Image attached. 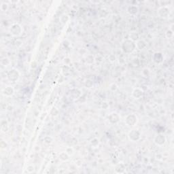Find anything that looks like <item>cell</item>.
<instances>
[{
  "label": "cell",
  "instance_id": "8fae6325",
  "mask_svg": "<svg viewBox=\"0 0 174 174\" xmlns=\"http://www.w3.org/2000/svg\"><path fill=\"white\" fill-rule=\"evenodd\" d=\"M132 95H133V97L135 98V99H139L143 97V95H144V91H143L142 89H141V88H135V89L133 90V92H132Z\"/></svg>",
  "mask_w": 174,
  "mask_h": 174
},
{
  "label": "cell",
  "instance_id": "30bf717a",
  "mask_svg": "<svg viewBox=\"0 0 174 174\" xmlns=\"http://www.w3.org/2000/svg\"><path fill=\"white\" fill-rule=\"evenodd\" d=\"M2 92L3 95L6 97H12L14 94V89L12 86H8L3 88Z\"/></svg>",
  "mask_w": 174,
  "mask_h": 174
},
{
  "label": "cell",
  "instance_id": "2e32d148",
  "mask_svg": "<svg viewBox=\"0 0 174 174\" xmlns=\"http://www.w3.org/2000/svg\"><path fill=\"white\" fill-rule=\"evenodd\" d=\"M130 39L133 41H135L139 40V35L137 33L133 32L130 35Z\"/></svg>",
  "mask_w": 174,
  "mask_h": 174
},
{
  "label": "cell",
  "instance_id": "3957f363",
  "mask_svg": "<svg viewBox=\"0 0 174 174\" xmlns=\"http://www.w3.org/2000/svg\"><path fill=\"white\" fill-rule=\"evenodd\" d=\"M8 79L9 81H10L11 82H15L19 80L20 77V73L16 69H12V70H10L8 74Z\"/></svg>",
  "mask_w": 174,
  "mask_h": 174
},
{
  "label": "cell",
  "instance_id": "5b68a950",
  "mask_svg": "<svg viewBox=\"0 0 174 174\" xmlns=\"http://www.w3.org/2000/svg\"><path fill=\"white\" fill-rule=\"evenodd\" d=\"M141 133L138 130L133 129L131 130L128 133V138L130 141H136L139 140L140 139Z\"/></svg>",
  "mask_w": 174,
  "mask_h": 174
},
{
  "label": "cell",
  "instance_id": "9c48e42d",
  "mask_svg": "<svg viewBox=\"0 0 174 174\" xmlns=\"http://www.w3.org/2000/svg\"><path fill=\"white\" fill-rule=\"evenodd\" d=\"M159 15L162 18H167L169 15V10L167 7H161L158 11Z\"/></svg>",
  "mask_w": 174,
  "mask_h": 174
},
{
  "label": "cell",
  "instance_id": "6da1fadb",
  "mask_svg": "<svg viewBox=\"0 0 174 174\" xmlns=\"http://www.w3.org/2000/svg\"><path fill=\"white\" fill-rule=\"evenodd\" d=\"M136 48V45L134 41L130 39H126L123 41L122 44V49L123 52L126 53H130Z\"/></svg>",
  "mask_w": 174,
  "mask_h": 174
},
{
  "label": "cell",
  "instance_id": "e0dca14e",
  "mask_svg": "<svg viewBox=\"0 0 174 174\" xmlns=\"http://www.w3.org/2000/svg\"><path fill=\"white\" fill-rule=\"evenodd\" d=\"M65 152H66V153L68 154V155L70 156H72L74 155V149L72 148H71V147H68V148H66V150H65Z\"/></svg>",
  "mask_w": 174,
  "mask_h": 174
},
{
  "label": "cell",
  "instance_id": "ac0fdd59",
  "mask_svg": "<svg viewBox=\"0 0 174 174\" xmlns=\"http://www.w3.org/2000/svg\"><path fill=\"white\" fill-rule=\"evenodd\" d=\"M8 5L5 3H2L1 5V10L3 11V12H5L7 10H8Z\"/></svg>",
  "mask_w": 174,
  "mask_h": 174
},
{
  "label": "cell",
  "instance_id": "52a82bcc",
  "mask_svg": "<svg viewBox=\"0 0 174 174\" xmlns=\"http://www.w3.org/2000/svg\"><path fill=\"white\" fill-rule=\"evenodd\" d=\"M163 59H164V57H163V54L161 52H155V54H153V57H152V60L153 61L157 64H159V63H161L163 61Z\"/></svg>",
  "mask_w": 174,
  "mask_h": 174
},
{
  "label": "cell",
  "instance_id": "7a4b0ae2",
  "mask_svg": "<svg viewBox=\"0 0 174 174\" xmlns=\"http://www.w3.org/2000/svg\"><path fill=\"white\" fill-rule=\"evenodd\" d=\"M22 32H23V28L18 23H14L11 25L10 28V33L11 35L14 36V37H18L21 35Z\"/></svg>",
  "mask_w": 174,
  "mask_h": 174
},
{
  "label": "cell",
  "instance_id": "5bb4252c",
  "mask_svg": "<svg viewBox=\"0 0 174 174\" xmlns=\"http://www.w3.org/2000/svg\"><path fill=\"white\" fill-rule=\"evenodd\" d=\"M59 159L63 161H67L70 159V156L66 153V152H63L59 155Z\"/></svg>",
  "mask_w": 174,
  "mask_h": 174
},
{
  "label": "cell",
  "instance_id": "9a60e30c",
  "mask_svg": "<svg viewBox=\"0 0 174 174\" xmlns=\"http://www.w3.org/2000/svg\"><path fill=\"white\" fill-rule=\"evenodd\" d=\"M1 63L3 67H7L10 64V59H8V58L4 57V58H3L2 59H1Z\"/></svg>",
  "mask_w": 174,
  "mask_h": 174
},
{
  "label": "cell",
  "instance_id": "ba28073f",
  "mask_svg": "<svg viewBox=\"0 0 174 174\" xmlns=\"http://www.w3.org/2000/svg\"><path fill=\"white\" fill-rule=\"evenodd\" d=\"M120 116L116 112H112L110 114V116H108V120L112 124H116L119 122L120 120Z\"/></svg>",
  "mask_w": 174,
  "mask_h": 174
},
{
  "label": "cell",
  "instance_id": "7c38bea8",
  "mask_svg": "<svg viewBox=\"0 0 174 174\" xmlns=\"http://www.w3.org/2000/svg\"><path fill=\"white\" fill-rule=\"evenodd\" d=\"M136 45V48H137L139 50H144V48H146V47L147 46L146 42L143 39H139V40L137 41V42L135 43Z\"/></svg>",
  "mask_w": 174,
  "mask_h": 174
},
{
  "label": "cell",
  "instance_id": "4fadbf2b",
  "mask_svg": "<svg viewBox=\"0 0 174 174\" xmlns=\"http://www.w3.org/2000/svg\"><path fill=\"white\" fill-rule=\"evenodd\" d=\"M127 12L130 14L134 15V14H136L138 12V8L136 5H130L128 8Z\"/></svg>",
  "mask_w": 174,
  "mask_h": 174
},
{
  "label": "cell",
  "instance_id": "8992f818",
  "mask_svg": "<svg viewBox=\"0 0 174 174\" xmlns=\"http://www.w3.org/2000/svg\"><path fill=\"white\" fill-rule=\"evenodd\" d=\"M154 142L155 143L157 146H162L165 144L166 142V137H165V135H162V134H159L155 137L154 139Z\"/></svg>",
  "mask_w": 174,
  "mask_h": 174
},
{
  "label": "cell",
  "instance_id": "277c9868",
  "mask_svg": "<svg viewBox=\"0 0 174 174\" xmlns=\"http://www.w3.org/2000/svg\"><path fill=\"white\" fill-rule=\"evenodd\" d=\"M138 118H137V116L135 115L134 114H128L126 116V118H125V123L130 126H133L137 123Z\"/></svg>",
  "mask_w": 174,
  "mask_h": 174
}]
</instances>
